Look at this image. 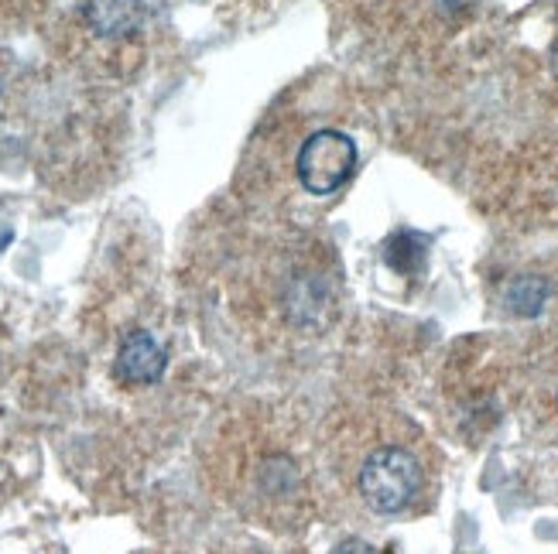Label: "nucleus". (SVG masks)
I'll return each mask as SVG.
<instances>
[{
  "label": "nucleus",
  "mask_w": 558,
  "mask_h": 554,
  "mask_svg": "<svg viewBox=\"0 0 558 554\" xmlns=\"http://www.w3.org/2000/svg\"><path fill=\"white\" fill-rule=\"evenodd\" d=\"M425 490L418 455L404 445H380L360 466V493L377 514H401Z\"/></svg>",
  "instance_id": "obj_1"
},
{
  "label": "nucleus",
  "mask_w": 558,
  "mask_h": 554,
  "mask_svg": "<svg viewBox=\"0 0 558 554\" xmlns=\"http://www.w3.org/2000/svg\"><path fill=\"white\" fill-rule=\"evenodd\" d=\"M356 164V144L339 131L312 134L299 151V178L312 196H329L343 185Z\"/></svg>",
  "instance_id": "obj_2"
},
{
  "label": "nucleus",
  "mask_w": 558,
  "mask_h": 554,
  "mask_svg": "<svg viewBox=\"0 0 558 554\" xmlns=\"http://www.w3.org/2000/svg\"><path fill=\"white\" fill-rule=\"evenodd\" d=\"M165 367H168V359H165L161 343L144 329L131 332L124 340V346H120V353H117V377L124 383H134V387L161 380Z\"/></svg>",
  "instance_id": "obj_3"
},
{
  "label": "nucleus",
  "mask_w": 558,
  "mask_h": 554,
  "mask_svg": "<svg viewBox=\"0 0 558 554\" xmlns=\"http://www.w3.org/2000/svg\"><path fill=\"white\" fill-rule=\"evenodd\" d=\"M86 21H89V28L104 38L131 35L144 21V0H89Z\"/></svg>",
  "instance_id": "obj_4"
},
{
  "label": "nucleus",
  "mask_w": 558,
  "mask_h": 554,
  "mask_svg": "<svg viewBox=\"0 0 558 554\" xmlns=\"http://www.w3.org/2000/svg\"><path fill=\"white\" fill-rule=\"evenodd\" d=\"M542 301H545V284L538 278H521L511 287V305L518 311H524V316H535V311L542 308Z\"/></svg>",
  "instance_id": "obj_5"
},
{
  "label": "nucleus",
  "mask_w": 558,
  "mask_h": 554,
  "mask_svg": "<svg viewBox=\"0 0 558 554\" xmlns=\"http://www.w3.org/2000/svg\"><path fill=\"white\" fill-rule=\"evenodd\" d=\"M339 554H374V547L363 544V541H350V544L339 547Z\"/></svg>",
  "instance_id": "obj_6"
},
{
  "label": "nucleus",
  "mask_w": 558,
  "mask_h": 554,
  "mask_svg": "<svg viewBox=\"0 0 558 554\" xmlns=\"http://www.w3.org/2000/svg\"><path fill=\"white\" fill-rule=\"evenodd\" d=\"M555 62H558V52H555Z\"/></svg>",
  "instance_id": "obj_7"
}]
</instances>
